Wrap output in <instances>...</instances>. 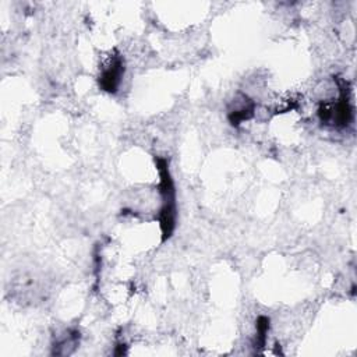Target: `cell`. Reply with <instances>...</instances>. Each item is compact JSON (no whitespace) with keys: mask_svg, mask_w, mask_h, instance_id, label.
Returning <instances> with one entry per match:
<instances>
[{"mask_svg":"<svg viewBox=\"0 0 357 357\" xmlns=\"http://www.w3.org/2000/svg\"><path fill=\"white\" fill-rule=\"evenodd\" d=\"M124 73V67H123V60L120 56H110L102 67L100 71V86L105 91L109 92H114L120 84L121 75Z\"/></svg>","mask_w":357,"mask_h":357,"instance_id":"cell-1","label":"cell"}]
</instances>
